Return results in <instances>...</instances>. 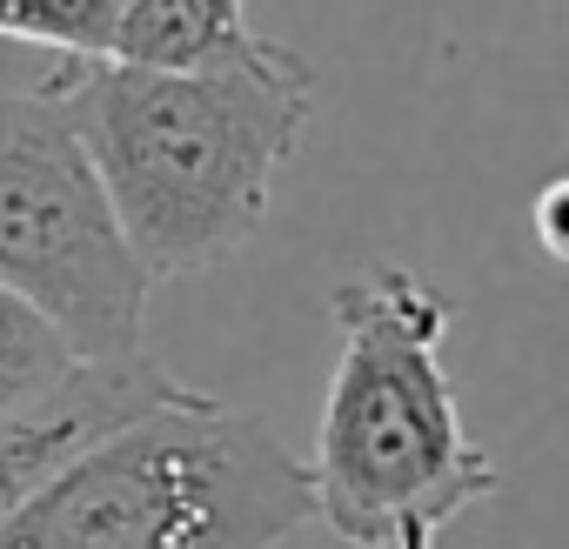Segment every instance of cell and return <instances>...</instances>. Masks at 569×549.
<instances>
[{
  "label": "cell",
  "instance_id": "obj_5",
  "mask_svg": "<svg viewBox=\"0 0 569 549\" xmlns=\"http://www.w3.org/2000/svg\"><path fill=\"white\" fill-rule=\"evenodd\" d=\"M174 382L148 349L134 356H101V362H81L54 396H41L34 409H14V416H0V522H8L68 456H81L94 436L134 422L141 409L168 402Z\"/></svg>",
  "mask_w": 569,
  "mask_h": 549
},
{
  "label": "cell",
  "instance_id": "obj_7",
  "mask_svg": "<svg viewBox=\"0 0 569 549\" xmlns=\"http://www.w3.org/2000/svg\"><path fill=\"white\" fill-rule=\"evenodd\" d=\"M74 369H81V356H74L21 296L0 289V416L34 409V402L54 396Z\"/></svg>",
  "mask_w": 569,
  "mask_h": 549
},
{
  "label": "cell",
  "instance_id": "obj_1",
  "mask_svg": "<svg viewBox=\"0 0 569 549\" xmlns=\"http://www.w3.org/2000/svg\"><path fill=\"white\" fill-rule=\"evenodd\" d=\"M309 108V61L268 34L194 68L74 61V121L148 282L208 274L261 234Z\"/></svg>",
  "mask_w": 569,
  "mask_h": 549
},
{
  "label": "cell",
  "instance_id": "obj_9",
  "mask_svg": "<svg viewBox=\"0 0 569 549\" xmlns=\"http://www.w3.org/2000/svg\"><path fill=\"white\" fill-rule=\"evenodd\" d=\"M562 208H569V181L556 174L542 194H536V241H542V261L562 268L569 261V234H562Z\"/></svg>",
  "mask_w": 569,
  "mask_h": 549
},
{
  "label": "cell",
  "instance_id": "obj_2",
  "mask_svg": "<svg viewBox=\"0 0 569 549\" xmlns=\"http://www.w3.org/2000/svg\"><path fill=\"white\" fill-rule=\"evenodd\" d=\"M329 316L342 349L302 462L309 516L356 549H442L449 522L502 489L442 369L449 302L416 268L382 261L336 282Z\"/></svg>",
  "mask_w": 569,
  "mask_h": 549
},
{
  "label": "cell",
  "instance_id": "obj_4",
  "mask_svg": "<svg viewBox=\"0 0 569 549\" xmlns=\"http://www.w3.org/2000/svg\"><path fill=\"white\" fill-rule=\"evenodd\" d=\"M0 289L81 362L134 356L154 282L141 274L74 121V61L0 81Z\"/></svg>",
  "mask_w": 569,
  "mask_h": 549
},
{
  "label": "cell",
  "instance_id": "obj_6",
  "mask_svg": "<svg viewBox=\"0 0 569 549\" xmlns=\"http://www.w3.org/2000/svg\"><path fill=\"white\" fill-rule=\"evenodd\" d=\"M248 28V0H121L108 61L121 68H194L234 48Z\"/></svg>",
  "mask_w": 569,
  "mask_h": 549
},
{
  "label": "cell",
  "instance_id": "obj_3",
  "mask_svg": "<svg viewBox=\"0 0 569 549\" xmlns=\"http://www.w3.org/2000/svg\"><path fill=\"white\" fill-rule=\"evenodd\" d=\"M302 522V456L261 416L174 389L68 456L0 522V549H274Z\"/></svg>",
  "mask_w": 569,
  "mask_h": 549
},
{
  "label": "cell",
  "instance_id": "obj_10",
  "mask_svg": "<svg viewBox=\"0 0 569 549\" xmlns=\"http://www.w3.org/2000/svg\"><path fill=\"white\" fill-rule=\"evenodd\" d=\"M114 8H121V0H114Z\"/></svg>",
  "mask_w": 569,
  "mask_h": 549
},
{
  "label": "cell",
  "instance_id": "obj_8",
  "mask_svg": "<svg viewBox=\"0 0 569 549\" xmlns=\"http://www.w3.org/2000/svg\"><path fill=\"white\" fill-rule=\"evenodd\" d=\"M114 0H0V41L48 48L54 61H108Z\"/></svg>",
  "mask_w": 569,
  "mask_h": 549
}]
</instances>
